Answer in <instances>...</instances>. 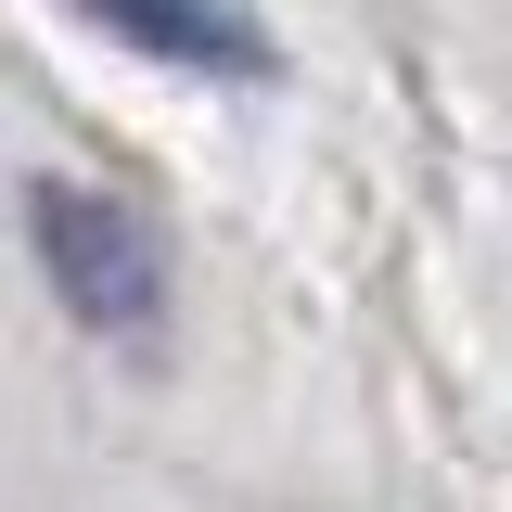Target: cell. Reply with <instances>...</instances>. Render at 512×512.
I'll return each instance as SVG.
<instances>
[{"label":"cell","mask_w":512,"mask_h":512,"mask_svg":"<svg viewBox=\"0 0 512 512\" xmlns=\"http://www.w3.org/2000/svg\"><path fill=\"white\" fill-rule=\"evenodd\" d=\"M26 244H39V282L64 295V320H90V333H154L167 320V231L128 192L39 180L26 192Z\"/></svg>","instance_id":"cell-1"},{"label":"cell","mask_w":512,"mask_h":512,"mask_svg":"<svg viewBox=\"0 0 512 512\" xmlns=\"http://www.w3.org/2000/svg\"><path fill=\"white\" fill-rule=\"evenodd\" d=\"M90 26H116L128 52L180 64V77H282V39L256 26V0H77Z\"/></svg>","instance_id":"cell-2"}]
</instances>
